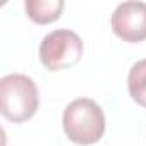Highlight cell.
<instances>
[{"instance_id": "6", "label": "cell", "mask_w": 146, "mask_h": 146, "mask_svg": "<svg viewBox=\"0 0 146 146\" xmlns=\"http://www.w3.org/2000/svg\"><path fill=\"white\" fill-rule=\"evenodd\" d=\"M127 90L131 98L137 105L146 107V58L137 60L131 67L127 78Z\"/></svg>"}, {"instance_id": "4", "label": "cell", "mask_w": 146, "mask_h": 146, "mask_svg": "<svg viewBox=\"0 0 146 146\" xmlns=\"http://www.w3.org/2000/svg\"><path fill=\"white\" fill-rule=\"evenodd\" d=\"M113 33L127 43H139L146 40V4L124 2L117 5L112 14Z\"/></svg>"}, {"instance_id": "3", "label": "cell", "mask_w": 146, "mask_h": 146, "mask_svg": "<svg viewBox=\"0 0 146 146\" xmlns=\"http://www.w3.org/2000/svg\"><path fill=\"white\" fill-rule=\"evenodd\" d=\"M83 55V41L70 29L48 33L40 45V60L48 70H62L76 65Z\"/></svg>"}, {"instance_id": "1", "label": "cell", "mask_w": 146, "mask_h": 146, "mask_svg": "<svg viewBox=\"0 0 146 146\" xmlns=\"http://www.w3.org/2000/svg\"><path fill=\"white\" fill-rule=\"evenodd\" d=\"M65 136L76 144H95L105 132V113L102 107L90 98L70 102L62 117Z\"/></svg>"}, {"instance_id": "2", "label": "cell", "mask_w": 146, "mask_h": 146, "mask_svg": "<svg viewBox=\"0 0 146 146\" xmlns=\"http://www.w3.org/2000/svg\"><path fill=\"white\" fill-rule=\"evenodd\" d=\"M2 115L11 122H26L38 110V88L24 74H9L0 79Z\"/></svg>"}, {"instance_id": "5", "label": "cell", "mask_w": 146, "mask_h": 146, "mask_svg": "<svg viewBox=\"0 0 146 146\" xmlns=\"http://www.w3.org/2000/svg\"><path fill=\"white\" fill-rule=\"evenodd\" d=\"M24 9L28 17L36 24H48L60 17L64 9L62 0H26Z\"/></svg>"}]
</instances>
